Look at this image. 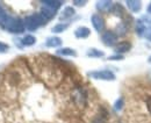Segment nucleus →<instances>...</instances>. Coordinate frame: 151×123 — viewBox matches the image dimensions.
Instances as JSON below:
<instances>
[{
  "label": "nucleus",
  "mask_w": 151,
  "mask_h": 123,
  "mask_svg": "<svg viewBox=\"0 0 151 123\" xmlns=\"http://www.w3.org/2000/svg\"><path fill=\"white\" fill-rule=\"evenodd\" d=\"M44 22H45V19L43 18L41 14L32 15V17L27 18V20H26L27 27H28L29 29H36L37 27H40L41 24H43Z\"/></svg>",
  "instance_id": "f257e3e1"
},
{
  "label": "nucleus",
  "mask_w": 151,
  "mask_h": 123,
  "mask_svg": "<svg viewBox=\"0 0 151 123\" xmlns=\"http://www.w3.org/2000/svg\"><path fill=\"white\" fill-rule=\"evenodd\" d=\"M88 76L92 77V78H94V79H101V80H114L115 79L114 73L108 70L91 72V73H88Z\"/></svg>",
  "instance_id": "f03ea898"
},
{
  "label": "nucleus",
  "mask_w": 151,
  "mask_h": 123,
  "mask_svg": "<svg viewBox=\"0 0 151 123\" xmlns=\"http://www.w3.org/2000/svg\"><path fill=\"white\" fill-rule=\"evenodd\" d=\"M117 41V35L113 33V32H106L104 35H102V42L106 44V45H114L115 42Z\"/></svg>",
  "instance_id": "7ed1b4c3"
},
{
  "label": "nucleus",
  "mask_w": 151,
  "mask_h": 123,
  "mask_svg": "<svg viewBox=\"0 0 151 123\" xmlns=\"http://www.w3.org/2000/svg\"><path fill=\"white\" fill-rule=\"evenodd\" d=\"M92 23H93L94 28L98 32H101L105 28V21H104V19L101 18L100 15H96V14L93 15L92 17Z\"/></svg>",
  "instance_id": "20e7f679"
},
{
  "label": "nucleus",
  "mask_w": 151,
  "mask_h": 123,
  "mask_svg": "<svg viewBox=\"0 0 151 123\" xmlns=\"http://www.w3.org/2000/svg\"><path fill=\"white\" fill-rule=\"evenodd\" d=\"M132 48V44L128 42V41H123L121 43H119L116 47H115V51L117 53H124L127 51H129Z\"/></svg>",
  "instance_id": "39448f33"
},
{
  "label": "nucleus",
  "mask_w": 151,
  "mask_h": 123,
  "mask_svg": "<svg viewBox=\"0 0 151 123\" xmlns=\"http://www.w3.org/2000/svg\"><path fill=\"white\" fill-rule=\"evenodd\" d=\"M127 6L128 8H130L132 12H139L142 8V2L141 1H136V0H129L127 1Z\"/></svg>",
  "instance_id": "423d86ee"
},
{
  "label": "nucleus",
  "mask_w": 151,
  "mask_h": 123,
  "mask_svg": "<svg viewBox=\"0 0 151 123\" xmlns=\"http://www.w3.org/2000/svg\"><path fill=\"white\" fill-rule=\"evenodd\" d=\"M90 29L88 28H86V27H80V28H78L77 30H76V36L78 37V38H86L87 36L90 35Z\"/></svg>",
  "instance_id": "0eeeda50"
},
{
  "label": "nucleus",
  "mask_w": 151,
  "mask_h": 123,
  "mask_svg": "<svg viewBox=\"0 0 151 123\" xmlns=\"http://www.w3.org/2000/svg\"><path fill=\"white\" fill-rule=\"evenodd\" d=\"M112 6V2L111 1H99L96 7L99 11H108Z\"/></svg>",
  "instance_id": "6e6552de"
},
{
  "label": "nucleus",
  "mask_w": 151,
  "mask_h": 123,
  "mask_svg": "<svg viewBox=\"0 0 151 123\" xmlns=\"http://www.w3.org/2000/svg\"><path fill=\"white\" fill-rule=\"evenodd\" d=\"M60 43H62V40L58 38V37H50V38H48V41H47V45L50 47V48H52V47H58Z\"/></svg>",
  "instance_id": "1a4fd4ad"
},
{
  "label": "nucleus",
  "mask_w": 151,
  "mask_h": 123,
  "mask_svg": "<svg viewBox=\"0 0 151 123\" xmlns=\"http://www.w3.org/2000/svg\"><path fill=\"white\" fill-rule=\"evenodd\" d=\"M73 14H75V9H73L72 7H66V8L63 11L62 15H60V20L66 19V18H70V17H72Z\"/></svg>",
  "instance_id": "9d476101"
},
{
  "label": "nucleus",
  "mask_w": 151,
  "mask_h": 123,
  "mask_svg": "<svg viewBox=\"0 0 151 123\" xmlns=\"http://www.w3.org/2000/svg\"><path fill=\"white\" fill-rule=\"evenodd\" d=\"M57 53H59V55H64V56H76L77 53H75V50H72V49H69V48H64V49H60V50H58Z\"/></svg>",
  "instance_id": "9b49d317"
},
{
  "label": "nucleus",
  "mask_w": 151,
  "mask_h": 123,
  "mask_svg": "<svg viewBox=\"0 0 151 123\" xmlns=\"http://www.w3.org/2000/svg\"><path fill=\"white\" fill-rule=\"evenodd\" d=\"M136 32L138 33V35H143V33L145 32V26H144V22L143 21H138L137 22V26H136Z\"/></svg>",
  "instance_id": "f8f14e48"
},
{
  "label": "nucleus",
  "mask_w": 151,
  "mask_h": 123,
  "mask_svg": "<svg viewBox=\"0 0 151 123\" xmlns=\"http://www.w3.org/2000/svg\"><path fill=\"white\" fill-rule=\"evenodd\" d=\"M87 56H90V57H102V56H104V53L100 51V50H96V49H91V50L87 53Z\"/></svg>",
  "instance_id": "ddd939ff"
},
{
  "label": "nucleus",
  "mask_w": 151,
  "mask_h": 123,
  "mask_svg": "<svg viewBox=\"0 0 151 123\" xmlns=\"http://www.w3.org/2000/svg\"><path fill=\"white\" fill-rule=\"evenodd\" d=\"M35 37L34 36H26L24 38H23V44L24 45H32V44H34L35 43Z\"/></svg>",
  "instance_id": "4468645a"
},
{
  "label": "nucleus",
  "mask_w": 151,
  "mask_h": 123,
  "mask_svg": "<svg viewBox=\"0 0 151 123\" xmlns=\"http://www.w3.org/2000/svg\"><path fill=\"white\" fill-rule=\"evenodd\" d=\"M66 28H68V24H57L56 27H54L52 32H54V33H60V32L65 30Z\"/></svg>",
  "instance_id": "2eb2a0df"
},
{
  "label": "nucleus",
  "mask_w": 151,
  "mask_h": 123,
  "mask_svg": "<svg viewBox=\"0 0 151 123\" xmlns=\"http://www.w3.org/2000/svg\"><path fill=\"white\" fill-rule=\"evenodd\" d=\"M122 106H123V99H119V100L116 101V104H115V109L120 110V109L122 108Z\"/></svg>",
  "instance_id": "dca6fc26"
},
{
  "label": "nucleus",
  "mask_w": 151,
  "mask_h": 123,
  "mask_svg": "<svg viewBox=\"0 0 151 123\" xmlns=\"http://www.w3.org/2000/svg\"><path fill=\"white\" fill-rule=\"evenodd\" d=\"M147 108H148L149 113L151 114V95L147 99Z\"/></svg>",
  "instance_id": "f3484780"
},
{
  "label": "nucleus",
  "mask_w": 151,
  "mask_h": 123,
  "mask_svg": "<svg viewBox=\"0 0 151 123\" xmlns=\"http://www.w3.org/2000/svg\"><path fill=\"white\" fill-rule=\"evenodd\" d=\"M122 58H123V56H122V55H115V56L109 57V59H122Z\"/></svg>",
  "instance_id": "a211bd4d"
},
{
  "label": "nucleus",
  "mask_w": 151,
  "mask_h": 123,
  "mask_svg": "<svg viewBox=\"0 0 151 123\" xmlns=\"http://www.w3.org/2000/svg\"><path fill=\"white\" fill-rule=\"evenodd\" d=\"M141 21H145V22H149V23H151V18H150V17H143V19H142Z\"/></svg>",
  "instance_id": "6ab92c4d"
},
{
  "label": "nucleus",
  "mask_w": 151,
  "mask_h": 123,
  "mask_svg": "<svg viewBox=\"0 0 151 123\" xmlns=\"http://www.w3.org/2000/svg\"><path fill=\"white\" fill-rule=\"evenodd\" d=\"M75 4L77 6H83L84 4H86V1H75Z\"/></svg>",
  "instance_id": "aec40b11"
},
{
  "label": "nucleus",
  "mask_w": 151,
  "mask_h": 123,
  "mask_svg": "<svg viewBox=\"0 0 151 123\" xmlns=\"http://www.w3.org/2000/svg\"><path fill=\"white\" fill-rule=\"evenodd\" d=\"M7 48H8L7 45H5V44H1V43H0V50H6Z\"/></svg>",
  "instance_id": "412c9836"
},
{
  "label": "nucleus",
  "mask_w": 151,
  "mask_h": 123,
  "mask_svg": "<svg viewBox=\"0 0 151 123\" xmlns=\"http://www.w3.org/2000/svg\"><path fill=\"white\" fill-rule=\"evenodd\" d=\"M148 12H149V13H150V14H151V4H150V6L148 7Z\"/></svg>",
  "instance_id": "4be33fe9"
},
{
  "label": "nucleus",
  "mask_w": 151,
  "mask_h": 123,
  "mask_svg": "<svg viewBox=\"0 0 151 123\" xmlns=\"http://www.w3.org/2000/svg\"><path fill=\"white\" fill-rule=\"evenodd\" d=\"M148 60H149V63H151V56L149 57V59H148Z\"/></svg>",
  "instance_id": "5701e85b"
},
{
  "label": "nucleus",
  "mask_w": 151,
  "mask_h": 123,
  "mask_svg": "<svg viewBox=\"0 0 151 123\" xmlns=\"http://www.w3.org/2000/svg\"><path fill=\"white\" fill-rule=\"evenodd\" d=\"M149 40H150V41H151V37H150V38H149Z\"/></svg>",
  "instance_id": "b1692460"
}]
</instances>
